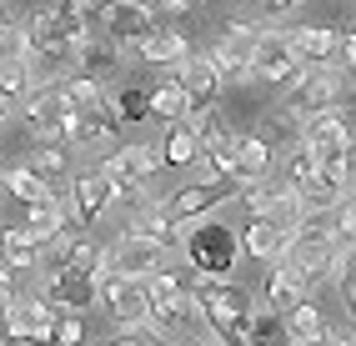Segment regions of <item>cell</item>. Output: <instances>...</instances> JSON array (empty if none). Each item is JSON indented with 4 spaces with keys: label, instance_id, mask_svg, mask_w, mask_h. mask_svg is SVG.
Segmentation results:
<instances>
[{
    "label": "cell",
    "instance_id": "40",
    "mask_svg": "<svg viewBox=\"0 0 356 346\" xmlns=\"http://www.w3.org/2000/svg\"><path fill=\"white\" fill-rule=\"evenodd\" d=\"M316 181V151H306V146H291L286 160H281V186H291V191H306Z\"/></svg>",
    "mask_w": 356,
    "mask_h": 346
},
{
    "label": "cell",
    "instance_id": "5",
    "mask_svg": "<svg viewBox=\"0 0 356 346\" xmlns=\"http://www.w3.org/2000/svg\"><path fill=\"white\" fill-rule=\"evenodd\" d=\"M96 306L121 331H136V327L151 321V296H146V281H140V276H121V271L101 276V281H96Z\"/></svg>",
    "mask_w": 356,
    "mask_h": 346
},
{
    "label": "cell",
    "instance_id": "43",
    "mask_svg": "<svg viewBox=\"0 0 356 346\" xmlns=\"http://www.w3.org/2000/svg\"><path fill=\"white\" fill-rule=\"evenodd\" d=\"M76 341H86V327H81V316H56L51 346H76Z\"/></svg>",
    "mask_w": 356,
    "mask_h": 346
},
{
    "label": "cell",
    "instance_id": "17",
    "mask_svg": "<svg viewBox=\"0 0 356 346\" xmlns=\"http://www.w3.org/2000/svg\"><path fill=\"white\" fill-rule=\"evenodd\" d=\"M101 20H106V35H111V40L136 45L140 35H151V31L161 26V10L151 6V0H115Z\"/></svg>",
    "mask_w": 356,
    "mask_h": 346
},
{
    "label": "cell",
    "instance_id": "54",
    "mask_svg": "<svg viewBox=\"0 0 356 346\" xmlns=\"http://www.w3.org/2000/svg\"><path fill=\"white\" fill-rule=\"evenodd\" d=\"M6 121H10V106H6V101H0V131H6Z\"/></svg>",
    "mask_w": 356,
    "mask_h": 346
},
{
    "label": "cell",
    "instance_id": "9",
    "mask_svg": "<svg viewBox=\"0 0 356 346\" xmlns=\"http://www.w3.org/2000/svg\"><path fill=\"white\" fill-rule=\"evenodd\" d=\"M65 206H70V226H101L111 216V206H115V186L101 176V171H81V176H70V186H65Z\"/></svg>",
    "mask_w": 356,
    "mask_h": 346
},
{
    "label": "cell",
    "instance_id": "37",
    "mask_svg": "<svg viewBox=\"0 0 356 346\" xmlns=\"http://www.w3.org/2000/svg\"><path fill=\"white\" fill-rule=\"evenodd\" d=\"M266 221H271V226H281L286 236H291V231L306 221V206H301V196H296L291 186H281V181H276V196H271V206H266Z\"/></svg>",
    "mask_w": 356,
    "mask_h": 346
},
{
    "label": "cell",
    "instance_id": "57",
    "mask_svg": "<svg viewBox=\"0 0 356 346\" xmlns=\"http://www.w3.org/2000/svg\"><path fill=\"white\" fill-rule=\"evenodd\" d=\"M76 346H86V341H76Z\"/></svg>",
    "mask_w": 356,
    "mask_h": 346
},
{
    "label": "cell",
    "instance_id": "15",
    "mask_svg": "<svg viewBox=\"0 0 356 346\" xmlns=\"http://www.w3.org/2000/svg\"><path fill=\"white\" fill-rule=\"evenodd\" d=\"M231 181H186V186H176L171 191V201H165V211H171V221H196V216H211V211H221V206L236 196V191H226Z\"/></svg>",
    "mask_w": 356,
    "mask_h": 346
},
{
    "label": "cell",
    "instance_id": "13",
    "mask_svg": "<svg viewBox=\"0 0 356 346\" xmlns=\"http://www.w3.org/2000/svg\"><path fill=\"white\" fill-rule=\"evenodd\" d=\"M40 296H45L60 316H81V311H90V302H96V276L56 261L51 276H45V286H40Z\"/></svg>",
    "mask_w": 356,
    "mask_h": 346
},
{
    "label": "cell",
    "instance_id": "48",
    "mask_svg": "<svg viewBox=\"0 0 356 346\" xmlns=\"http://www.w3.org/2000/svg\"><path fill=\"white\" fill-rule=\"evenodd\" d=\"M337 51H341V60H346L351 71H356V26H351V31L341 35V45H337Z\"/></svg>",
    "mask_w": 356,
    "mask_h": 346
},
{
    "label": "cell",
    "instance_id": "28",
    "mask_svg": "<svg viewBox=\"0 0 356 346\" xmlns=\"http://www.w3.org/2000/svg\"><path fill=\"white\" fill-rule=\"evenodd\" d=\"M271 166H276V151L261 141V135H236V186H241V181H266L271 176Z\"/></svg>",
    "mask_w": 356,
    "mask_h": 346
},
{
    "label": "cell",
    "instance_id": "46",
    "mask_svg": "<svg viewBox=\"0 0 356 346\" xmlns=\"http://www.w3.org/2000/svg\"><path fill=\"white\" fill-rule=\"evenodd\" d=\"M10 302H15V271H10L6 261H0V316L10 311Z\"/></svg>",
    "mask_w": 356,
    "mask_h": 346
},
{
    "label": "cell",
    "instance_id": "20",
    "mask_svg": "<svg viewBox=\"0 0 356 346\" xmlns=\"http://www.w3.org/2000/svg\"><path fill=\"white\" fill-rule=\"evenodd\" d=\"M165 261V246L151 241V236H136V231H121L111 241V266L121 276H151L156 266Z\"/></svg>",
    "mask_w": 356,
    "mask_h": 346
},
{
    "label": "cell",
    "instance_id": "47",
    "mask_svg": "<svg viewBox=\"0 0 356 346\" xmlns=\"http://www.w3.org/2000/svg\"><path fill=\"white\" fill-rule=\"evenodd\" d=\"M201 341H206V346H246L241 336H226V331H216V327H206V331H201Z\"/></svg>",
    "mask_w": 356,
    "mask_h": 346
},
{
    "label": "cell",
    "instance_id": "36",
    "mask_svg": "<svg viewBox=\"0 0 356 346\" xmlns=\"http://www.w3.org/2000/svg\"><path fill=\"white\" fill-rule=\"evenodd\" d=\"M0 186H6L20 206H35V201L51 196V186H45V181H40L31 166H6V171H0Z\"/></svg>",
    "mask_w": 356,
    "mask_h": 346
},
{
    "label": "cell",
    "instance_id": "23",
    "mask_svg": "<svg viewBox=\"0 0 356 346\" xmlns=\"http://www.w3.org/2000/svg\"><path fill=\"white\" fill-rule=\"evenodd\" d=\"M286 45H291V56H296L301 65H321V60L337 56L341 35L331 31V26H316V20H306V26H291V31H286Z\"/></svg>",
    "mask_w": 356,
    "mask_h": 346
},
{
    "label": "cell",
    "instance_id": "53",
    "mask_svg": "<svg viewBox=\"0 0 356 346\" xmlns=\"http://www.w3.org/2000/svg\"><path fill=\"white\" fill-rule=\"evenodd\" d=\"M171 346H206L201 336H181V341H171Z\"/></svg>",
    "mask_w": 356,
    "mask_h": 346
},
{
    "label": "cell",
    "instance_id": "2",
    "mask_svg": "<svg viewBox=\"0 0 356 346\" xmlns=\"http://www.w3.org/2000/svg\"><path fill=\"white\" fill-rule=\"evenodd\" d=\"M76 51H81V45L65 35V26L56 20L51 6L35 10V15L26 20V60H31L35 81L56 85L60 76H70V71H76Z\"/></svg>",
    "mask_w": 356,
    "mask_h": 346
},
{
    "label": "cell",
    "instance_id": "44",
    "mask_svg": "<svg viewBox=\"0 0 356 346\" xmlns=\"http://www.w3.org/2000/svg\"><path fill=\"white\" fill-rule=\"evenodd\" d=\"M106 346H171V336H156L151 327H136V331L115 336V341H106Z\"/></svg>",
    "mask_w": 356,
    "mask_h": 346
},
{
    "label": "cell",
    "instance_id": "26",
    "mask_svg": "<svg viewBox=\"0 0 356 346\" xmlns=\"http://www.w3.org/2000/svg\"><path fill=\"white\" fill-rule=\"evenodd\" d=\"M241 251H246L251 261L271 266V261H281V256H286V231H281V226H271L266 216H251V226L241 231Z\"/></svg>",
    "mask_w": 356,
    "mask_h": 346
},
{
    "label": "cell",
    "instance_id": "22",
    "mask_svg": "<svg viewBox=\"0 0 356 346\" xmlns=\"http://www.w3.org/2000/svg\"><path fill=\"white\" fill-rule=\"evenodd\" d=\"M26 231H31V236L40 241V251H51L60 236H65V231H76V226H70V206H65V191L56 196H45V201H35V206H26Z\"/></svg>",
    "mask_w": 356,
    "mask_h": 346
},
{
    "label": "cell",
    "instance_id": "55",
    "mask_svg": "<svg viewBox=\"0 0 356 346\" xmlns=\"http://www.w3.org/2000/svg\"><path fill=\"white\" fill-rule=\"evenodd\" d=\"M90 6H96V10H101V15H106V10H111V6H115V0H90Z\"/></svg>",
    "mask_w": 356,
    "mask_h": 346
},
{
    "label": "cell",
    "instance_id": "31",
    "mask_svg": "<svg viewBox=\"0 0 356 346\" xmlns=\"http://www.w3.org/2000/svg\"><path fill=\"white\" fill-rule=\"evenodd\" d=\"M281 316H286V336H291V341H306V346H312V341L326 331V311L312 302V296H301V302H296L291 311H281Z\"/></svg>",
    "mask_w": 356,
    "mask_h": 346
},
{
    "label": "cell",
    "instance_id": "35",
    "mask_svg": "<svg viewBox=\"0 0 356 346\" xmlns=\"http://www.w3.org/2000/svg\"><path fill=\"white\" fill-rule=\"evenodd\" d=\"M140 281H146V296H151V311H161V306H171L176 296L186 291V271H176V266H156L151 276H140Z\"/></svg>",
    "mask_w": 356,
    "mask_h": 346
},
{
    "label": "cell",
    "instance_id": "58",
    "mask_svg": "<svg viewBox=\"0 0 356 346\" xmlns=\"http://www.w3.org/2000/svg\"><path fill=\"white\" fill-rule=\"evenodd\" d=\"M0 226H6V221H0Z\"/></svg>",
    "mask_w": 356,
    "mask_h": 346
},
{
    "label": "cell",
    "instance_id": "8",
    "mask_svg": "<svg viewBox=\"0 0 356 346\" xmlns=\"http://www.w3.org/2000/svg\"><path fill=\"white\" fill-rule=\"evenodd\" d=\"M20 110H26V126H31L35 141H60V146H70V126H76V110L65 106L60 85H40V90H31Z\"/></svg>",
    "mask_w": 356,
    "mask_h": 346
},
{
    "label": "cell",
    "instance_id": "51",
    "mask_svg": "<svg viewBox=\"0 0 356 346\" xmlns=\"http://www.w3.org/2000/svg\"><path fill=\"white\" fill-rule=\"evenodd\" d=\"M341 302H346V311H351V321H356V276H351V281H341Z\"/></svg>",
    "mask_w": 356,
    "mask_h": 346
},
{
    "label": "cell",
    "instance_id": "34",
    "mask_svg": "<svg viewBox=\"0 0 356 346\" xmlns=\"http://www.w3.org/2000/svg\"><path fill=\"white\" fill-rule=\"evenodd\" d=\"M286 316L271 311V306H256L251 311V327H246V346H286Z\"/></svg>",
    "mask_w": 356,
    "mask_h": 346
},
{
    "label": "cell",
    "instance_id": "19",
    "mask_svg": "<svg viewBox=\"0 0 356 346\" xmlns=\"http://www.w3.org/2000/svg\"><path fill=\"white\" fill-rule=\"evenodd\" d=\"M171 71H176V81L186 85L191 106H211V101L221 96V81H226V76H221V65H216V56H211V51H191L181 65H171Z\"/></svg>",
    "mask_w": 356,
    "mask_h": 346
},
{
    "label": "cell",
    "instance_id": "39",
    "mask_svg": "<svg viewBox=\"0 0 356 346\" xmlns=\"http://www.w3.org/2000/svg\"><path fill=\"white\" fill-rule=\"evenodd\" d=\"M111 110H115V121H126V126L151 121V90H140V85H121V90L111 96Z\"/></svg>",
    "mask_w": 356,
    "mask_h": 346
},
{
    "label": "cell",
    "instance_id": "10",
    "mask_svg": "<svg viewBox=\"0 0 356 346\" xmlns=\"http://www.w3.org/2000/svg\"><path fill=\"white\" fill-rule=\"evenodd\" d=\"M306 65L291 56V45H286V31H261L256 35V51H251V76L256 81H266V85H296L301 81Z\"/></svg>",
    "mask_w": 356,
    "mask_h": 346
},
{
    "label": "cell",
    "instance_id": "21",
    "mask_svg": "<svg viewBox=\"0 0 356 346\" xmlns=\"http://www.w3.org/2000/svg\"><path fill=\"white\" fill-rule=\"evenodd\" d=\"M115 131H121V121H115L111 96H106L101 106L76 110V126H70V146H81V151H111V146H115Z\"/></svg>",
    "mask_w": 356,
    "mask_h": 346
},
{
    "label": "cell",
    "instance_id": "41",
    "mask_svg": "<svg viewBox=\"0 0 356 346\" xmlns=\"http://www.w3.org/2000/svg\"><path fill=\"white\" fill-rule=\"evenodd\" d=\"M236 196H241V206H246L251 216H266V206H271V196H276V181H271V176H266V181H241V191H236Z\"/></svg>",
    "mask_w": 356,
    "mask_h": 346
},
{
    "label": "cell",
    "instance_id": "14",
    "mask_svg": "<svg viewBox=\"0 0 356 346\" xmlns=\"http://www.w3.org/2000/svg\"><path fill=\"white\" fill-rule=\"evenodd\" d=\"M301 146H306V151H316V156L351 151V146H356V126H351V115H346L341 106L306 115V126H301Z\"/></svg>",
    "mask_w": 356,
    "mask_h": 346
},
{
    "label": "cell",
    "instance_id": "6",
    "mask_svg": "<svg viewBox=\"0 0 356 346\" xmlns=\"http://www.w3.org/2000/svg\"><path fill=\"white\" fill-rule=\"evenodd\" d=\"M337 246H341V241H337V231H331L326 211H306V221L286 236V256L316 281V276L331 271V256H337Z\"/></svg>",
    "mask_w": 356,
    "mask_h": 346
},
{
    "label": "cell",
    "instance_id": "27",
    "mask_svg": "<svg viewBox=\"0 0 356 346\" xmlns=\"http://www.w3.org/2000/svg\"><path fill=\"white\" fill-rule=\"evenodd\" d=\"M136 51H140V60H146V65H165V71H171V65H181L186 56H191V40H186L181 31L156 26L151 35H140V40H136Z\"/></svg>",
    "mask_w": 356,
    "mask_h": 346
},
{
    "label": "cell",
    "instance_id": "11",
    "mask_svg": "<svg viewBox=\"0 0 356 346\" xmlns=\"http://www.w3.org/2000/svg\"><path fill=\"white\" fill-rule=\"evenodd\" d=\"M181 121L196 131L201 151H206V156H216V160H221V171L231 176V171H236V126L216 110V101H211V106H191V110L181 115ZM231 181H236V176H231Z\"/></svg>",
    "mask_w": 356,
    "mask_h": 346
},
{
    "label": "cell",
    "instance_id": "52",
    "mask_svg": "<svg viewBox=\"0 0 356 346\" xmlns=\"http://www.w3.org/2000/svg\"><path fill=\"white\" fill-rule=\"evenodd\" d=\"M0 346H40V341H35V336H6Z\"/></svg>",
    "mask_w": 356,
    "mask_h": 346
},
{
    "label": "cell",
    "instance_id": "56",
    "mask_svg": "<svg viewBox=\"0 0 356 346\" xmlns=\"http://www.w3.org/2000/svg\"><path fill=\"white\" fill-rule=\"evenodd\" d=\"M6 10H10V0H0V20H6Z\"/></svg>",
    "mask_w": 356,
    "mask_h": 346
},
{
    "label": "cell",
    "instance_id": "42",
    "mask_svg": "<svg viewBox=\"0 0 356 346\" xmlns=\"http://www.w3.org/2000/svg\"><path fill=\"white\" fill-rule=\"evenodd\" d=\"M6 56H26V26L15 20H0V60Z\"/></svg>",
    "mask_w": 356,
    "mask_h": 346
},
{
    "label": "cell",
    "instance_id": "12",
    "mask_svg": "<svg viewBox=\"0 0 356 346\" xmlns=\"http://www.w3.org/2000/svg\"><path fill=\"white\" fill-rule=\"evenodd\" d=\"M256 35H261V26H251V20H226V26H221L216 45H211V56H216V65H221V76H226V81H241V85L256 81V76H251Z\"/></svg>",
    "mask_w": 356,
    "mask_h": 346
},
{
    "label": "cell",
    "instance_id": "4",
    "mask_svg": "<svg viewBox=\"0 0 356 346\" xmlns=\"http://www.w3.org/2000/svg\"><path fill=\"white\" fill-rule=\"evenodd\" d=\"M191 291H196V302H201V311H206L211 327L246 341V327H251L256 302H251V291L236 281V276H196Z\"/></svg>",
    "mask_w": 356,
    "mask_h": 346
},
{
    "label": "cell",
    "instance_id": "33",
    "mask_svg": "<svg viewBox=\"0 0 356 346\" xmlns=\"http://www.w3.org/2000/svg\"><path fill=\"white\" fill-rule=\"evenodd\" d=\"M186 110H191V96H186V85H181L176 76L151 85V115H161V121L171 126V121H181Z\"/></svg>",
    "mask_w": 356,
    "mask_h": 346
},
{
    "label": "cell",
    "instance_id": "16",
    "mask_svg": "<svg viewBox=\"0 0 356 346\" xmlns=\"http://www.w3.org/2000/svg\"><path fill=\"white\" fill-rule=\"evenodd\" d=\"M76 71L90 76L96 85H111L115 76L126 71V45H121V40H111L106 31H96L90 40H81V51H76Z\"/></svg>",
    "mask_w": 356,
    "mask_h": 346
},
{
    "label": "cell",
    "instance_id": "3",
    "mask_svg": "<svg viewBox=\"0 0 356 346\" xmlns=\"http://www.w3.org/2000/svg\"><path fill=\"white\" fill-rule=\"evenodd\" d=\"M96 171L115 186V206H140L151 196L156 176H161V151L136 141V146H121V151H106Z\"/></svg>",
    "mask_w": 356,
    "mask_h": 346
},
{
    "label": "cell",
    "instance_id": "18",
    "mask_svg": "<svg viewBox=\"0 0 356 346\" xmlns=\"http://www.w3.org/2000/svg\"><path fill=\"white\" fill-rule=\"evenodd\" d=\"M306 291H312V276H306L291 256H281V261H271V271H266V286H261V306H271V311H291Z\"/></svg>",
    "mask_w": 356,
    "mask_h": 346
},
{
    "label": "cell",
    "instance_id": "25",
    "mask_svg": "<svg viewBox=\"0 0 356 346\" xmlns=\"http://www.w3.org/2000/svg\"><path fill=\"white\" fill-rule=\"evenodd\" d=\"M301 115L291 110V106H276V110H261L256 115V126H251V135H261L271 151H291V146H301Z\"/></svg>",
    "mask_w": 356,
    "mask_h": 346
},
{
    "label": "cell",
    "instance_id": "50",
    "mask_svg": "<svg viewBox=\"0 0 356 346\" xmlns=\"http://www.w3.org/2000/svg\"><path fill=\"white\" fill-rule=\"evenodd\" d=\"M156 10L161 15H186V10H191V0H156Z\"/></svg>",
    "mask_w": 356,
    "mask_h": 346
},
{
    "label": "cell",
    "instance_id": "49",
    "mask_svg": "<svg viewBox=\"0 0 356 346\" xmlns=\"http://www.w3.org/2000/svg\"><path fill=\"white\" fill-rule=\"evenodd\" d=\"M301 6V0H261V10H266V15H291Z\"/></svg>",
    "mask_w": 356,
    "mask_h": 346
},
{
    "label": "cell",
    "instance_id": "45",
    "mask_svg": "<svg viewBox=\"0 0 356 346\" xmlns=\"http://www.w3.org/2000/svg\"><path fill=\"white\" fill-rule=\"evenodd\" d=\"M312 346H356V331H346V327H326Z\"/></svg>",
    "mask_w": 356,
    "mask_h": 346
},
{
    "label": "cell",
    "instance_id": "24",
    "mask_svg": "<svg viewBox=\"0 0 356 346\" xmlns=\"http://www.w3.org/2000/svg\"><path fill=\"white\" fill-rule=\"evenodd\" d=\"M26 166H31L56 196L70 186V176H76V166H70V146H60V141H35L31 156H26Z\"/></svg>",
    "mask_w": 356,
    "mask_h": 346
},
{
    "label": "cell",
    "instance_id": "32",
    "mask_svg": "<svg viewBox=\"0 0 356 346\" xmlns=\"http://www.w3.org/2000/svg\"><path fill=\"white\" fill-rule=\"evenodd\" d=\"M156 151H161V166L186 171V166L201 156V141H196V131L186 126V121H171V135H165V146H156Z\"/></svg>",
    "mask_w": 356,
    "mask_h": 346
},
{
    "label": "cell",
    "instance_id": "7",
    "mask_svg": "<svg viewBox=\"0 0 356 346\" xmlns=\"http://www.w3.org/2000/svg\"><path fill=\"white\" fill-rule=\"evenodd\" d=\"M341 96H346V71L341 65H331V60H321V65H306L301 71V81L291 85V110L301 115H316V110H331V106H341Z\"/></svg>",
    "mask_w": 356,
    "mask_h": 346
},
{
    "label": "cell",
    "instance_id": "38",
    "mask_svg": "<svg viewBox=\"0 0 356 346\" xmlns=\"http://www.w3.org/2000/svg\"><path fill=\"white\" fill-rule=\"evenodd\" d=\"M56 85H60V96H65V106H70V110H90V106H101V101H106V85H96V81L81 76V71L60 76Z\"/></svg>",
    "mask_w": 356,
    "mask_h": 346
},
{
    "label": "cell",
    "instance_id": "29",
    "mask_svg": "<svg viewBox=\"0 0 356 346\" xmlns=\"http://www.w3.org/2000/svg\"><path fill=\"white\" fill-rule=\"evenodd\" d=\"M0 261L10 271H35L45 261V251H40V241L26 226H0Z\"/></svg>",
    "mask_w": 356,
    "mask_h": 346
},
{
    "label": "cell",
    "instance_id": "30",
    "mask_svg": "<svg viewBox=\"0 0 356 346\" xmlns=\"http://www.w3.org/2000/svg\"><path fill=\"white\" fill-rule=\"evenodd\" d=\"M31 90H35V71H31V60H26V56H6V60H0V101L15 110V106H26Z\"/></svg>",
    "mask_w": 356,
    "mask_h": 346
},
{
    "label": "cell",
    "instance_id": "1",
    "mask_svg": "<svg viewBox=\"0 0 356 346\" xmlns=\"http://www.w3.org/2000/svg\"><path fill=\"white\" fill-rule=\"evenodd\" d=\"M176 226V251H181V266L196 271V276H236L241 266V231H231L216 211L196 216V221H171Z\"/></svg>",
    "mask_w": 356,
    "mask_h": 346
}]
</instances>
